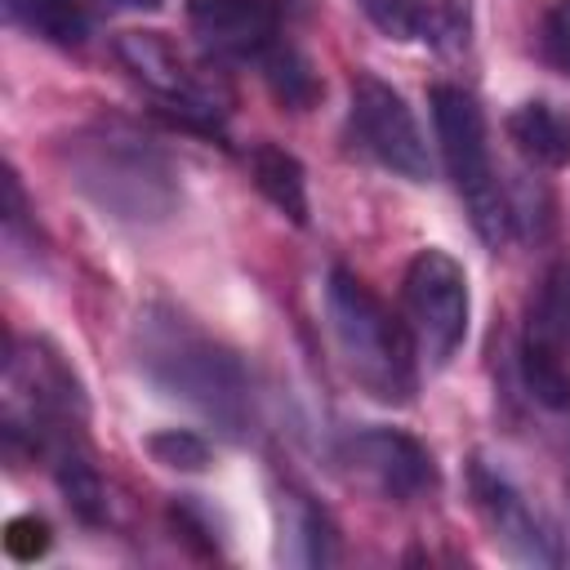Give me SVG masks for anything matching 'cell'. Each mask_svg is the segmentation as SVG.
Segmentation results:
<instances>
[{
  "label": "cell",
  "instance_id": "cell-4",
  "mask_svg": "<svg viewBox=\"0 0 570 570\" xmlns=\"http://www.w3.org/2000/svg\"><path fill=\"white\" fill-rule=\"evenodd\" d=\"M325 325L352 383L383 405H405L419 387V347L405 316H396L356 272L334 267L325 281Z\"/></svg>",
  "mask_w": 570,
  "mask_h": 570
},
{
  "label": "cell",
  "instance_id": "cell-20",
  "mask_svg": "<svg viewBox=\"0 0 570 570\" xmlns=\"http://www.w3.org/2000/svg\"><path fill=\"white\" fill-rule=\"evenodd\" d=\"M147 454L165 468H178V472H200L209 463V441L191 428H165V432H151L147 436Z\"/></svg>",
  "mask_w": 570,
  "mask_h": 570
},
{
  "label": "cell",
  "instance_id": "cell-14",
  "mask_svg": "<svg viewBox=\"0 0 570 570\" xmlns=\"http://www.w3.org/2000/svg\"><path fill=\"white\" fill-rule=\"evenodd\" d=\"M566 343L552 338L543 325L525 321L521 347H517V370H521V387L539 410L566 414L570 410V361H566Z\"/></svg>",
  "mask_w": 570,
  "mask_h": 570
},
{
  "label": "cell",
  "instance_id": "cell-12",
  "mask_svg": "<svg viewBox=\"0 0 570 570\" xmlns=\"http://www.w3.org/2000/svg\"><path fill=\"white\" fill-rule=\"evenodd\" d=\"M365 18L392 40H423L454 53L472 36V0H361Z\"/></svg>",
  "mask_w": 570,
  "mask_h": 570
},
{
  "label": "cell",
  "instance_id": "cell-17",
  "mask_svg": "<svg viewBox=\"0 0 570 570\" xmlns=\"http://www.w3.org/2000/svg\"><path fill=\"white\" fill-rule=\"evenodd\" d=\"M4 18L62 49H76L89 36L85 0H4Z\"/></svg>",
  "mask_w": 570,
  "mask_h": 570
},
{
  "label": "cell",
  "instance_id": "cell-16",
  "mask_svg": "<svg viewBox=\"0 0 570 570\" xmlns=\"http://www.w3.org/2000/svg\"><path fill=\"white\" fill-rule=\"evenodd\" d=\"M249 174L254 187L294 223H307V174L298 165L294 151L276 147V142H254L249 147Z\"/></svg>",
  "mask_w": 570,
  "mask_h": 570
},
{
  "label": "cell",
  "instance_id": "cell-8",
  "mask_svg": "<svg viewBox=\"0 0 570 570\" xmlns=\"http://www.w3.org/2000/svg\"><path fill=\"white\" fill-rule=\"evenodd\" d=\"M352 138L361 142L365 156H374L383 169L410 178V183H428L432 178V156H428V138L410 111V102L379 76L356 71L352 76Z\"/></svg>",
  "mask_w": 570,
  "mask_h": 570
},
{
  "label": "cell",
  "instance_id": "cell-2",
  "mask_svg": "<svg viewBox=\"0 0 570 570\" xmlns=\"http://www.w3.org/2000/svg\"><path fill=\"white\" fill-rule=\"evenodd\" d=\"M71 187L125 227H156L178 209V174L169 156L125 120H98L62 142Z\"/></svg>",
  "mask_w": 570,
  "mask_h": 570
},
{
  "label": "cell",
  "instance_id": "cell-22",
  "mask_svg": "<svg viewBox=\"0 0 570 570\" xmlns=\"http://www.w3.org/2000/svg\"><path fill=\"white\" fill-rule=\"evenodd\" d=\"M4 548L13 561H36L49 552V525L40 517H13L4 525Z\"/></svg>",
  "mask_w": 570,
  "mask_h": 570
},
{
  "label": "cell",
  "instance_id": "cell-19",
  "mask_svg": "<svg viewBox=\"0 0 570 570\" xmlns=\"http://www.w3.org/2000/svg\"><path fill=\"white\" fill-rule=\"evenodd\" d=\"M530 321L543 325L552 338H561L570 347V258H561V263H552L543 272L534 307H530Z\"/></svg>",
  "mask_w": 570,
  "mask_h": 570
},
{
  "label": "cell",
  "instance_id": "cell-13",
  "mask_svg": "<svg viewBox=\"0 0 570 570\" xmlns=\"http://www.w3.org/2000/svg\"><path fill=\"white\" fill-rule=\"evenodd\" d=\"M276 557L285 566H334L338 561V530L330 512L303 494L298 485H285L276 499Z\"/></svg>",
  "mask_w": 570,
  "mask_h": 570
},
{
  "label": "cell",
  "instance_id": "cell-11",
  "mask_svg": "<svg viewBox=\"0 0 570 570\" xmlns=\"http://www.w3.org/2000/svg\"><path fill=\"white\" fill-rule=\"evenodd\" d=\"M196 45L223 62H258L281 40L276 0H187Z\"/></svg>",
  "mask_w": 570,
  "mask_h": 570
},
{
  "label": "cell",
  "instance_id": "cell-6",
  "mask_svg": "<svg viewBox=\"0 0 570 570\" xmlns=\"http://www.w3.org/2000/svg\"><path fill=\"white\" fill-rule=\"evenodd\" d=\"M401 316L410 325L419 361L428 370H445L463 347L468 316H472L468 272L459 267V258H450L436 245L419 249L401 276Z\"/></svg>",
  "mask_w": 570,
  "mask_h": 570
},
{
  "label": "cell",
  "instance_id": "cell-7",
  "mask_svg": "<svg viewBox=\"0 0 570 570\" xmlns=\"http://www.w3.org/2000/svg\"><path fill=\"white\" fill-rule=\"evenodd\" d=\"M116 58L125 71L156 94L183 125L214 134L232 107V89L223 76H209L200 62H191L165 31H120L116 36Z\"/></svg>",
  "mask_w": 570,
  "mask_h": 570
},
{
  "label": "cell",
  "instance_id": "cell-15",
  "mask_svg": "<svg viewBox=\"0 0 570 570\" xmlns=\"http://www.w3.org/2000/svg\"><path fill=\"white\" fill-rule=\"evenodd\" d=\"M508 138L530 165L566 169L570 165V116L557 102L530 98L508 116Z\"/></svg>",
  "mask_w": 570,
  "mask_h": 570
},
{
  "label": "cell",
  "instance_id": "cell-3",
  "mask_svg": "<svg viewBox=\"0 0 570 570\" xmlns=\"http://www.w3.org/2000/svg\"><path fill=\"white\" fill-rule=\"evenodd\" d=\"M89 401L67 356L45 338H22L4 356L0 432L9 454L53 463L62 450L85 445Z\"/></svg>",
  "mask_w": 570,
  "mask_h": 570
},
{
  "label": "cell",
  "instance_id": "cell-10",
  "mask_svg": "<svg viewBox=\"0 0 570 570\" xmlns=\"http://www.w3.org/2000/svg\"><path fill=\"white\" fill-rule=\"evenodd\" d=\"M343 468L392 503H414L441 485L432 450L401 428H361L338 445Z\"/></svg>",
  "mask_w": 570,
  "mask_h": 570
},
{
  "label": "cell",
  "instance_id": "cell-23",
  "mask_svg": "<svg viewBox=\"0 0 570 570\" xmlns=\"http://www.w3.org/2000/svg\"><path fill=\"white\" fill-rule=\"evenodd\" d=\"M98 4H107V9H160V0H98Z\"/></svg>",
  "mask_w": 570,
  "mask_h": 570
},
{
  "label": "cell",
  "instance_id": "cell-9",
  "mask_svg": "<svg viewBox=\"0 0 570 570\" xmlns=\"http://www.w3.org/2000/svg\"><path fill=\"white\" fill-rule=\"evenodd\" d=\"M468 485H472V499H476L481 521L490 525L494 543H503L508 557H517L525 566H557L561 561V539H557L552 521L512 481V472H503L499 463H490L485 454H476L472 468H468Z\"/></svg>",
  "mask_w": 570,
  "mask_h": 570
},
{
  "label": "cell",
  "instance_id": "cell-21",
  "mask_svg": "<svg viewBox=\"0 0 570 570\" xmlns=\"http://www.w3.org/2000/svg\"><path fill=\"white\" fill-rule=\"evenodd\" d=\"M539 49H543L548 67H557L561 76H570V0H552V4L543 9Z\"/></svg>",
  "mask_w": 570,
  "mask_h": 570
},
{
  "label": "cell",
  "instance_id": "cell-1",
  "mask_svg": "<svg viewBox=\"0 0 570 570\" xmlns=\"http://www.w3.org/2000/svg\"><path fill=\"white\" fill-rule=\"evenodd\" d=\"M138 365L165 396L196 410L214 432L245 436L254 423L249 374L232 347L209 338L191 316L151 303L138 316Z\"/></svg>",
  "mask_w": 570,
  "mask_h": 570
},
{
  "label": "cell",
  "instance_id": "cell-5",
  "mask_svg": "<svg viewBox=\"0 0 570 570\" xmlns=\"http://www.w3.org/2000/svg\"><path fill=\"white\" fill-rule=\"evenodd\" d=\"M432 129L441 147V165L450 183L459 187L472 227L485 245H503L512 236V209H508V187L494 174L490 160V129L481 102L463 85H432Z\"/></svg>",
  "mask_w": 570,
  "mask_h": 570
},
{
  "label": "cell",
  "instance_id": "cell-18",
  "mask_svg": "<svg viewBox=\"0 0 570 570\" xmlns=\"http://www.w3.org/2000/svg\"><path fill=\"white\" fill-rule=\"evenodd\" d=\"M258 71H263L267 89H272L285 107H294V111H307V107L321 98V76H316V67H312L307 53L294 49L285 36L258 58Z\"/></svg>",
  "mask_w": 570,
  "mask_h": 570
}]
</instances>
